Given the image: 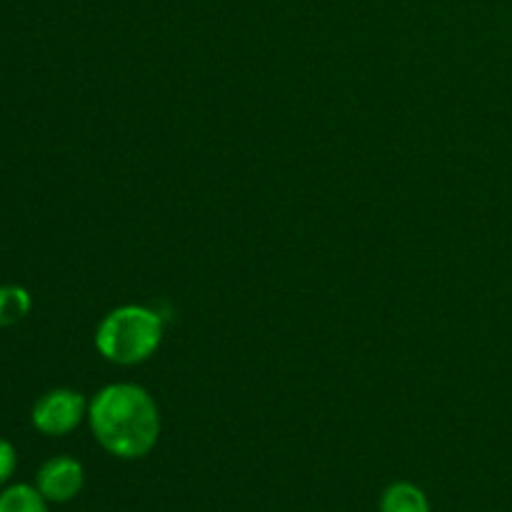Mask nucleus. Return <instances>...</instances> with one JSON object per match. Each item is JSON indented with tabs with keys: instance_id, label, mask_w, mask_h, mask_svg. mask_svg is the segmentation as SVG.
<instances>
[{
	"instance_id": "nucleus-1",
	"label": "nucleus",
	"mask_w": 512,
	"mask_h": 512,
	"mask_svg": "<svg viewBox=\"0 0 512 512\" xmlns=\"http://www.w3.org/2000/svg\"><path fill=\"white\" fill-rule=\"evenodd\" d=\"M88 423L95 440L123 460L143 458L160 438L158 405L133 383L105 385L88 403Z\"/></svg>"
},
{
	"instance_id": "nucleus-2",
	"label": "nucleus",
	"mask_w": 512,
	"mask_h": 512,
	"mask_svg": "<svg viewBox=\"0 0 512 512\" xmlns=\"http://www.w3.org/2000/svg\"><path fill=\"white\" fill-rule=\"evenodd\" d=\"M163 340V318L145 305H120L100 320L95 348L115 365L145 363Z\"/></svg>"
},
{
	"instance_id": "nucleus-3",
	"label": "nucleus",
	"mask_w": 512,
	"mask_h": 512,
	"mask_svg": "<svg viewBox=\"0 0 512 512\" xmlns=\"http://www.w3.org/2000/svg\"><path fill=\"white\" fill-rule=\"evenodd\" d=\"M85 415H88V403L83 395L68 388H58L35 400L30 420L38 433L48 435V438H60V435L73 433L83 423Z\"/></svg>"
},
{
	"instance_id": "nucleus-4",
	"label": "nucleus",
	"mask_w": 512,
	"mask_h": 512,
	"mask_svg": "<svg viewBox=\"0 0 512 512\" xmlns=\"http://www.w3.org/2000/svg\"><path fill=\"white\" fill-rule=\"evenodd\" d=\"M83 483V465L68 455L50 458L48 463H43V468L38 470V478H35V488L48 503H68L83 490Z\"/></svg>"
},
{
	"instance_id": "nucleus-5",
	"label": "nucleus",
	"mask_w": 512,
	"mask_h": 512,
	"mask_svg": "<svg viewBox=\"0 0 512 512\" xmlns=\"http://www.w3.org/2000/svg\"><path fill=\"white\" fill-rule=\"evenodd\" d=\"M380 512H430V503L418 485L393 483L383 493Z\"/></svg>"
},
{
	"instance_id": "nucleus-6",
	"label": "nucleus",
	"mask_w": 512,
	"mask_h": 512,
	"mask_svg": "<svg viewBox=\"0 0 512 512\" xmlns=\"http://www.w3.org/2000/svg\"><path fill=\"white\" fill-rule=\"evenodd\" d=\"M33 308V298L23 285H0V328L20 323Z\"/></svg>"
},
{
	"instance_id": "nucleus-7",
	"label": "nucleus",
	"mask_w": 512,
	"mask_h": 512,
	"mask_svg": "<svg viewBox=\"0 0 512 512\" xmlns=\"http://www.w3.org/2000/svg\"><path fill=\"white\" fill-rule=\"evenodd\" d=\"M0 512H48V500L33 485H10L0 495Z\"/></svg>"
},
{
	"instance_id": "nucleus-8",
	"label": "nucleus",
	"mask_w": 512,
	"mask_h": 512,
	"mask_svg": "<svg viewBox=\"0 0 512 512\" xmlns=\"http://www.w3.org/2000/svg\"><path fill=\"white\" fill-rule=\"evenodd\" d=\"M15 465H18V455H15V448L8 443V440L0 438V485L8 483L15 473Z\"/></svg>"
}]
</instances>
